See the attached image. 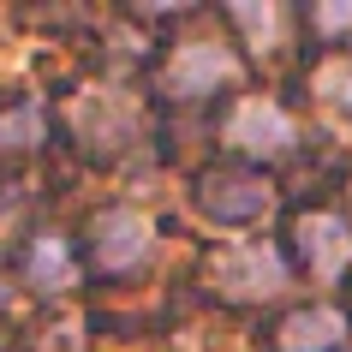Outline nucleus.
I'll use <instances>...</instances> for the list:
<instances>
[{"label": "nucleus", "instance_id": "20e7f679", "mask_svg": "<svg viewBox=\"0 0 352 352\" xmlns=\"http://www.w3.org/2000/svg\"><path fill=\"white\" fill-rule=\"evenodd\" d=\"M227 144L245 149V155H280V149L293 144V120H287V108L251 96V102H239L233 120H227Z\"/></svg>", "mask_w": 352, "mask_h": 352}, {"label": "nucleus", "instance_id": "6e6552de", "mask_svg": "<svg viewBox=\"0 0 352 352\" xmlns=\"http://www.w3.org/2000/svg\"><path fill=\"white\" fill-rule=\"evenodd\" d=\"M340 340H346V316L329 305L287 316V329H280V352H334Z\"/></svg>", "mask_w": 352, "mask_h": 352}, {"label": "nucleus", "instance_id": "9b49d317", "mask_svg": "<svg viewBox=\"0 0 352 352\" xmlns=\"http://www.w3.org/2000/svg\"><path fill=\"white\" fill-rule=\"evenodd\" d=\"M30 144H42V108L0 113V149H30Z\"/></svg>", "mask_w": 352, "mask_h": 352}, {"label": "nucleus", "instance_id": "9d476101", "mask_svg": "<svg viewBox=\"0 0 352 352\" xmlns=\"http://www.w3.org/2000/svg\"><path fill=\"white\" fill-rule=\"evenodd\" d=\"M233 19L251 30L257 48H275V42H280V12L269 6V0H263V6H257V0H239V6H233Z\"/></svg>", "mask_w": 352, "mask_h": 352}, {"label": "nucleus", "instance_id": "2eb2a0df", "mask_svg": "<svg viewBox=\"0 0 352 352\" xmlns=\"http://www.w3.org/2000/svg\"><path fill=\"white\" fill-rule=\"evenodd\" d=\"M0 305H6V287H0Z\"/></svg>", "mask_w": 352, "mask_h": 352}, {"label": "nucleus", "instance_id": "0eeeda50", "mask_svg": "<svg viewBox=\"0 0 352 352\" xmlns=\"http://www.w3.org/2000/svg\"><path fill=\"white\" fill-rule=\"evenodd\" d=\"M298 245H305L316 280H334L352 263V233H346L340 215H305V221H298Z\"/></svg>", "mask_w": 352, "mask_h": 352}, {"label": "nucleus", "instance_id": "423d86ee", "mask_svg": "<svg viewBox=\"0 0 352 352\" xmlns=\"http://www.w3.org/2000/svg\"><path fill=\"white\" fill-rule=\"evenodd\" d=\"M204 209L215 221H257V215H269V186L251 179V173H209Z\"/></svg>", "mask_w": 352, "mask_h": 352}, {"label": "nucleus", "instance_id": "1a4fd4ad", "mask_svg": "<svg viewBox=\"0 0 352 352\" xmlns=\"http://www.w3.org/2000/svg\"><path fill=\"white\" fill-rule=\"evenodd\" d=\"M30 280H36L42 293H60V287L72 280V257H66L60 233H42L36 239V251H30Z\"/></svg>", "mask_w": 352, "mask_h": 352}, {"label": "nucleus", "instance_id": "ddd939ff", "mask_svg": "<svg viewBox=\"0 0 352 352\" xmlns=\"http://www.w3.org/2000/svg\"><path fill=\"white\" fill-rule=\"evenodd\" d=\"M316 24H322V30H352V0H322V6H316Z\"/></svg>", "mask_w": 352, "mask_h": 352}, {"label": "nucleus", "instance_id": "f8f14e48", "mask_svg": "<svg viewBox=\"0 0 352 352\" xmlns=\"http://www.w3.org/2000/svg\"><path fill=\"white\" fill-rule=\"evenodd\" d=\"M311 90L322 96V102H340V108H352V60H322L311 78Z\"/></svg>", "mask_w": 352, "mask_h": 352}, {"label": "nucleus", "instance_id": "7ed1b4c3", "mask_svg": "<svg viewBox=\"0 0 352 352\" xmlns=\"http://www.w3.org/2000/svg\"><path fill=\"white\" fill-rule=\"evenodd\" d=\"M155 245V227H149L144 209H108L96 215V257L102 269H138Z\"/></svg>", "mask_w": 352, "mask_h": 352}, {"label": "nucleus", "instance_id": "f03ea898", "mask_svg": "<svg viewBox=\"0 0 352 352\" xmlns=\"http://www.w3.org/2000/svg\"><path fill=\"white\" fill-rule=\"evenodd\" d=\"M72 131L96 149H126L131 131H138V108L113 90H84L72 102Z\"/></svg>", "mask_w": 352, "mask_h": 352}, {"label": "nucleus", "instance_id": "f257e3e1", "mask_svg": "<svg viewBox=\"0 0 352 352\" xmlns=\"http://www.w3.org/2000/svg\"><path fill=\"white\" fill-rule=\"evenodd\" d=\"M209 280L227 298H275L287 287V263H280L275 245H263V239H233L209 257Z\"/></svg>", "mask_w": 352, "mask_h": 352}, {"label": "nucleus", "instance_id": "4468645a", "mask_svg": "<svg viewBox=\"0 0 352 352\" xmlns=\"http://www.w3.org/2000/svg\"><path fill=\"white\" fill-rule=\"evenodd\" d=\"M54 340H42V352H84V329L78 322H54Z\"/></svg>", "mask_w": 352, "mask_h": 352}, {"label": "nucleus", "instance_id": "39448f33", "mask_svg": "<svg viewBox=\"0 0 352 352\" xmlns=\"http://www.w3.org/2000/svg\"><path fill=\"white\" fill-rule=\"evenodd\" d=\"M233 78V54H227L221 42H186L179 54L167 60V90L173 96H209L215 84H227Z\"/></svg>", "mask_w": 352, "mask_h": 352}]
</instances>
